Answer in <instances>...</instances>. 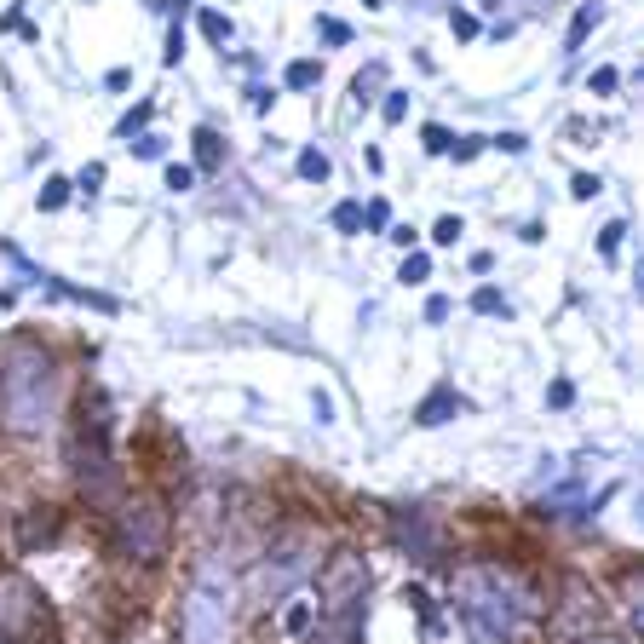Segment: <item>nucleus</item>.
Instances as JSON below:
<instances>
[{"mask_svg": "<svg viewBox=\"0 0 644 644\" xmlns=\"http://www.w3.org/2000/svg\"><path fill=\"white\" fill-rule=\"evenodd\" d=\"M455 598H460V610H466V621H472L489 644L512 639V633L524 627V616H529L524 587H518L512 575H501L495 564H472V570H460L455 575Z\"/></svg>", "mask_w": 644, "mask_h": 644, "instance_id": "f03ea898", "label": "nucleus"}, {"mask_svg": "<svg viewBox=\"0 0 644 644\" xmlns=\"http://www.w3.org/2000/svg\"><path fill=\"white\" fill-rule=\"evenodd\" d=\"M570 190H575V202H587V196H598V179H593V173H575Z\"/></svg>", "mask_w": 644, "mask_h": 644, "instance_id": "aec40b11", "label": "nucleus"}, {"mask_svg": "<svg viewBox=\"0 0 644 644\" xmlns=\"http://www.w3.org/2000/svg\"><path fill=\"white\" fill-rule=\"evenodd\" d=\"M587 644H616V639H587Z\"/></svg>", "mask_w": 644, "mask_h": 644, "instance_id": "7c9ffc66", "label": "nucleus"}, {"mask_svg": "<svg viewBox=\"0 0 644 644\" xmlns=\"http://www.w3.org/2000/svg\"><path fill=\"white\" fill-rule=\"evenodd\" d=\"M121 547L138 552V558H161V547H167V518H161L156 506H127V518H121Z\"/></svg>", "mask_w": 644, "mask_h": 644, "instance_id": "423d86ee", "label": "nucleus"}, {"mask_svg": "<svg viewBox=\"0 0 644 644\" xmlns=\"http://www.w3.org/2000/svg\"><path fill=\"white\" fill-rule=\"evenodd\" d=\"M426 276H432V259L426 253H409L403 259V282H426Z\"/></svg>", "mask_w": 644, "mask_h": 644, "instance_id": "f3484780", "label": "nucleus"}, {"mask_svg": "<svg viewBox=\"0 0 644 644\" xmlns=\"http://www.w3.org/2000/svg\"><path fill=\"white\" fill-rule=\"evenodd\" d=\"M98 184H104V167H98V161H92L87 173H81V190H87V196H98Z\"/></svg>", "mask_w": 644, "mask_h": 644, "instance_id": "bb28decb", "label": "nucleus"}, {"mask_svg": "<svg viewBox=\"0 0 644 644\" xmlns=\"http://www.w3.org/2000/svg\"><path fill=\"white\" fill-rule=\"evenodd\" d=\"M455 414H460L455 391H432V397L420 403V426H443V420H455Z\"/></svg>", "mask_w": 644, "mask_h": 644, "instance_id": "0eeeda50", "label": "nucleus"}, {"mask_svg": "<svg viewBox=\"0 0 644 644\" xmlns=\"http://www.w3.org/2000/svg\"><path fill=\"white\" fill-rule=\"evenodd\" d=\"M472 311H483V317H506V299L495 294V288H478V294H472Z\"/></svg>", "mask_w": 644, "mask_h": 644, "instance_id": "ddd939ff", "label": "nucleus"}, {"mask_svg": "<svg viewBox=\"0 0 644 644\" xmlns=\"http://www.w3.org/2000/svg\"><path fill=\"white\" fill-rule=\"evenodd\" d=\"M455 35L460 41H472V35H478V18H472V12H455Z\"/></svg>", "mask_w": 644, "mask_h": 644, "instance_id": "5701e85b", "label": "nucleus"}, {"mask_svg": "<svg viewBox=\"0 0 644 644\" xmlns=\"http://www.w3.org/2000/svg\"><path fill=\"white\" fill-rule=\"evenodd\" d=\"M75 472L87 483V495H110L115 489V460H110V426H104V414L75 432Z\"/></svg>", "mask_w": 644, "mask_h": 644, "instance_id": "39448f33", "label": "nucleus"}, {"mask_svg": "<svg viewBox=\"0 0 644 644\" xmlns=\"http://www.w3.org/2000/svg\"><path fill=\"white\" fill-rule=\"evenodd\" d=\"M317 75H322V69L317 64H311V58H299V64H288V87H311V81H317Z\"/></svg>", "mask_w": 644, "mask_h": 644, "instance_id": "2eb2a0df", "label": "nucleus"}, {"mask_svg": "<svg viewBox=\"0 0 644 644\" xmlns=\"http://www.w3.org/2000/svg\"><path fill=\"white\" fill-rule=\"evenodd\" d=\"M426 150H449V133L443 127H426Z\"/></svg>", "mask_w": 644, "mask_h": 644, "instance_id": "c756f323", "label": "nucleus"}, {"mask_svg": "<svg viewBox=\"0 0 644 644\" xmlns=\"http://www.w3.org/2000/svg\"><path fill=\"white\" fill-rule=\"evenodd\" d=\"M386 219H391L386 202H368V207H363V225H386Z\"/></svg>", "mask_w": 644, "mask_h": 644, "instance_id": "a878e982", "label": "nucleus"}, {"mask_svg": "<svg viewBox=\"0 0 644 644\" xmlns=\"http://www.w3.org/2000/svg\"><path fill=\"white\" fill-rule=\"evenodd\" d=\"M317 35H322L328 46H345V41H351V29H345L340 18H322V23H317Z\"/></svg>", "mask_w": 644, "mask_h": 644, "instance_id": "a211bd4d", "label": "nucleus"}, {"mask_svg": "<svg viewBox=\"0 0 644 644\" xmlns=\"http://www.w3.org/2000/svg\"><path fill=\"white\" fill-rule=\"evenodd\" d=\"M144 121H150V104H138V110L121 121V138H133V127H144Z\"/></svg>", "mask_w": 644, "mask_h": 644, "instance_id": "393cba45", "label": "nucleus"}, {"mask_svg": "<svg viewBox=\"0 0 644 644\" xmlns=\"http://www.w3.org/2000/svg\"><path fill=\"white\" fill-rule=\"evenodd\" d=\"M202 35L225 46V41H230V18H225V12H202Z\"/></svg>", "mask_w": 644, "mask_h": 644, "instance_id": "4468645a", "label": "nucleus"}, {"mask_svg": "<svg viewBox=\"0 0 644 644\" xmlns=\"http://www.w3.org/2000/svg\"><path fill=\"white\" fill-rule=\"evenodd\" d=\"M299 179L322 184L328 179V156H322V150H299Z\"/></svg>", "mask_w": 644, "mask_h": 644, "instance_id": "9d476101", "label": "nucleus"}, {"mask_svg": "<svg viewBox=\"0 0 644 644\" xmlns=\"http://www.w3.org/2000/svg\"><path fill=\"white\" fill-rule=\"evenodd\" d=\"M598 18H604V12H598V6H581V12H575V23H570V41H564V52H575V46L587 41V29H593Z\"/></svg>", "mask_w": 644, "mask_h": 644, "instance_id": "1a4fd4ad", "label": "nucleus"}, {"mask_svg": "<svg viewBox=\"0 0 644 644\" xmlns=\"http://www.w3.org/2000/svg\"><path fill=\"white\" fill-rule=\"evenodd\" d=\"M190 184H196V167H179V161H173V167H167V190H190Z\"/></svg>", "mask_w": 644, "mask_h": 644, "instance_id": "6ab92c4d", "label": "nucleus"}, {"mask_svg": "<svg viewBox=\"0 0 644 644\" xmlns=\"http://www.w3.org/2000/svg\"><path fill=\"white\" fill-rule=\"evenodd\" d=\"M357 225H363V207H357V202H340V207H334V230L357 236Z\"/></svg>", "mask_w": 644, "mask_h": 644, "instance_id": "f8f14e48", "label": "nucleus"}, {"mask_svg": "<svg viewBox=\"0 0 644 644\" xmlns=\"http://www.w3.org/2000/svg\"><path fill=\"white\" fill-rule=\"evenodd\" d=\"M219 161H225V144H219V133H213V127H202V133H196V167H202V173H213Z\"/></svg>", "mask_w": 644, "mask_h": 644, "instance_id": "6e6552de", "label": "nucleus"}, {"mask_svg": "<svg viewBox=\"0 0 644 644\" xmlns=\"http://www.w3.org/2000/svg\"><path fill=\"white\" fill-rule=\"evenodd\" d=\"M616 81H621L616 69H598V75H593V92H616Z\"/></svg>", "mask_w": 644, "mask_h": 644, "instance_id": "cd10ccee", "label": "nucleus"}, {"mask_svg": "<svg viewBox=\"0 0 644 644\" xmlns=\"http://www.w3.org/2000/svg\"><path fill=\"white\" fill-rule=\"evenodd\" d=\"M69 202V179H46V190H41V207L52 213V207H64Z\"/></svg>", "mask_w": 644, "mask_h": 644, "instance_id": "dca6fc26", "label": "nucleus"}, {"mask_svg": "<svg viewBox=\"0 0 644 644\" xmlns=\"http://www.w3.org/2000/svg\"><path fill=\"white\" fill-rule=\"evenodd\" d=\"M230 627H236V581H230L225 558H207L196 581H190V598H184L179 616V639L184 644H230Z\"/></svg>", "mask_w": 644, "mask_h": 644, "instance_id": "7ed1b4c3", "label": "nucleus"}, {"mask_svg": "<svg viewBox=\"0 0 644 644\" xmlns=\"http://www.w3.org/2000/svg\"><path fill=\"white\" fill-rule=\"evenodd\" d=\"M305 627H311V604H294L288 610V633H305Z\"/></svg>", "mask_w": 644, "mask_h": 644, "instance_id": "4be33fe9", "label": "nucleus"}, {"mask_svg": "<svg viewBox=\"0 0 644 644\" xmlns=\"http://www.w3.org/2000/svg\"><path fill=\"white\" fill-rule=\"evenodd\" d=\"M0 639H12V644H52L58 639V627H52L41 593L29 581H0Z\"/></svg>", "mask_w": 644, "mask_h": 644, "instance_id": "20e7f679", "label": "nucleus"}, {"mask_svg": "<svg viewBox=\"0 0 644 644\" xmlns=\"http://www.w3.org/2000/svg\"><path fill=\"white\" fill-rule=\"evenodd\" d=\"M363 6H380V0H363Z\"/></svg>", "mask_w": 644, "mask_h": 644, "instance_id": "2f4dec72", "label": "nucleus"}, {"mask_svg": "<svg viewBox=\"0 0 644 644\" xmlns=\"http://www.w3.org/2000/svg\"><path fill=\"white\" fill-rule=\"evenodd\" d=\"M127 144H133V156H144V161L161 156V138H127Z\"/></svg>", "mask_w": 644, "mask_h": 644, "instance_id": "412c9836", "label": "nucleus"}, {"mask_svg": "<svg viewBox=\"0 0 644 644\" xmlns=\"http://www.w3.org/2000/svg\"><path fill=\"white\" fill-rule=\"evenodd\" d=\"M58 409V368L41 345L18 340L0 357V426L18 437H35Z\"/></svg>", "mask_w": 644, "mask_h": 644, "instance_id": "f257e3e1", "label": "nucleus"}, {"mask_svg": "<svg viewBox=\"0 0 644 644\" xmlns=\"http://www.w3.org/2000/svg\"><path fill=\"white\" fill-rule=\"evenodd\" d=\"M621 230H627V225H604V242H598V248L616 253V248H621Z\"/></svg>", "mask_w": 644, "mask_h": 644, "instance_id": "c85d7f7f", "label": "nucleus"}, {"mask_svg": "<svg viewBox=\"0 0 644 644\" xmlns=\"http://www.w3.org/2000/svg\"><path fill=\"white\" fill-rule=\"evenodd\" d=\"M460 230H466V225H460L455 213H443V219L432 225V242H437V248H455V242H460Z\"/></svg>", "mask_w": 644, "mask_h": 644, "instance_id": "9b49d317", "label": "nucleus"}, {"mask_svg": "<svg viewBox=\"0 0 644 644\" xmlns=\"http://www.w3.org/2000/svg\"><path fill=\"white\" fill-rule=\"evenodd\" d=\"M403 115H409V98H403V92H391V98H386V121H403Z\"/></svg>", "mask_w": 644, "mask_h": 644, "instance_id": "b1692460", "label": "nucleus"}]
</instances>
